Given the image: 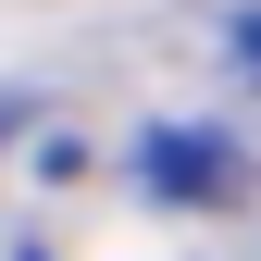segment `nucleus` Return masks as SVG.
<instances>
[{"instance_id": "obj_1", "label": "nucleus", "mask_w": 261, "mask_h": 261, "mask_svg": "<svg viewBox=\"0 0 261 261\" xmlns=\"http://www.w3.org/2000/svg\"><path fill=\"white\" fill-rule=\"evenodd\" d=\"M137 187L149 199H187V212H224L249 187V162H237V137H212V124H149L137 137Z\"/></svg>"}, {"instance_id": "obj_2", "label": "nucleus", "mask_w": 261, "mask_h": 261, "mask_svg": "<svg viewBox=\"0 0 261 261\" xmlns=\"http://www.w3.org/2000/svg\"><path fill=\"white\" fill-rule=\"evenodd\" d=\"M13 124H25V100H13V87H0V137H13Z\"/></svg>"}]
</instances>
